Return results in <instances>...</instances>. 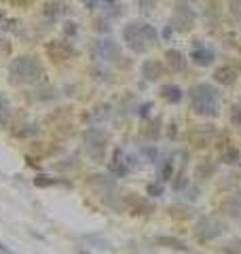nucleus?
Returning a JSON list of instances; mask_svg holds the SVG:
<instances>
[{
  "label": "nucleus",
  "mask_w": 241,
  "mask_h": 254,
  "mask_svg": "<svg viewBox=\"0 0 241 254\" xmlns=\"http://www.w3.org/2000/svg\"><path fill=\"white\" fill-rule=\"evenodd\" d=\"M150 108H152V104H144V106H140V117H148L150 114Z\"/></svg>",
  "instance_id": "obj_43"
},
{
  "label": "nucleus",
  "mask_w": 241,
  "mask_h": 254,
  "mask_svg": "<svg viewBox=\"0 0 241 254\" xmlns=\"http://www.w3.org/2000/svg\"><path fill=\"white\" fill-rule=\"evenodd\" d=\"M214 79H216V83H220V85H233L235 80H237V70L231 66V64H225V66H218L214 70Z\"/></svg>",
  "instance_id": "obj_13"
},
{
  "label": "nucleus",
  "mask_w": 241,
  "mask_h": 254,
  "mask_svg": "<svg viewBox=\"0 0 241 254\" xmlns=\"http://www.w3.org/2000/svg\"><path fill=\"white\" fill-rule=\"evenodd\" d=\"M96 30L97 32H110V26H108V19H106V17L96 19Z\"/></svg>",
  "instance_id": "obj_38"
},
{
  "label": "nucleus",
  "mask_w": 241,
  "mask_h": 254,
  "mask_svg": "<svg viewBox=\"0 0 241 254\" xmlns=\"http://www.w3.org/2000/svg\"><path fill=\"white\" fill-rule=\"evenodd\" d=\"M123 206H125L131 214H152V210H155V206H152L148 199H144L142 195H136V193L123 195Z\"/></svg>",
  "instance_id": "obj_9"
},
{
  "label": "nucleus",
  "mask_w": 241,
  "mask_h": 254,
  "mask_svg": "<svg viewBox=\"0 0 241 254\" xmlns=\"http://www.w3.org/2000/svg\"><path fill=\"white\" fill-rule=\"evenodd\" d=\"M186 176H184V170H180V174L176 176V180H174V190L176 193H180V190H184L186 189Z\"/></svg>",
  "instance_id": "obj_32"
},
{
  "label": "nucleus",
  "mask_w": 241,
  "mask_h": 254,
  "mask_svg": "<svg viewBox=\"0 0 241 254\" xmlns=\"http://www.w3.org/2000/svg\"><path fill=\"white\" fill-rule=\"evenodd\" d=\"M11 117V106H9V102H7V97H4L2 94H0V123H7Z\"/></svg>",
  "instance_id": "obj_27"
},
{
  "label": "nucleus",
  "mask_w": 241,
  "mask_h": 254,
  "mask_svg": "<svg viewBox=\"0 0 241 254\" xmlns=\"http://www.w3.org/2000/svg\"><path fill=\"white\" fill-rule=\"evenodd\" d=\"M76 32H79V28H76L74 21H66V24H64V34H66L68 38L76 36Z\"/></svg>",
  "instance_id": "obj_36"
},
{
  "label": "nucleus",
  "mask_w": 241,
  "mask_h": 254,
  "mask_svg": "<svg viewBox=\"0 0 241 254\" xmlns=\"http://www.w3.org/2000/svg\"><path fill=\"white\" fill-rule=\"evenodd\" d=\"M138 4H140V11H142V13H150V11L155 9L157 0H138Z\"/></svg>",
  "instance_id": "obj_35"
},
{
  "label": "nucleus",
  "mask_w": 241,
  "mask_h": 254,
  "mask_svg": "<svg viewBox=\"0 0 241 254\" xmlns=\"http://www.w3.org/2000/svg\"><path fill=\"white\" fill-rule=\"evenodd\" d=\"M0 254H13V252H11V250H9V248H7V246H4V244H2V241H0Z\"/></svg>",
  "instance_id": "obj_45"
},
{
  "label": "nucleus",
  "mask_w": 241,
  "mask_h": 254,
  "mask_svg": "<svg viewBox=\"0 0 241 254\" xmlns=\"http://www.w3.org/2000/svg\"><path fill=\"white\" fill-rule=\"evenodd\" d=\"M19 26H21L19 19H4V21H2V30H7V32L19 34Z\"/></svg>",
  "instance_id": "obj_31"
},
{
  "label": "nucleus",
  "mask_w": 241,
  "mask_h": 254,
  "mask_svg": "<svg viewBox=\"0 0 241 254\" xmlns=\"http://www.w3.org/2000/svg\"><path fill=\"white\" fill-rule=\"evenodd\" d=\"M189 95H191L193 111H195L199 117L214 119L220 114V95H218V91H216L214 85H209V83L193 85Z\"/></svg>",
  "instance_id": "obj_1"
},
{
  "label": "nucleus",
  "mask_w": 241,
  "mask_h": 254,
  "mask_svg": "<svg viewBox=\"0 0 241 254\" xmlns=\"http://www.w3.org/2000/svg\"><path fill=\"white\" fill-rule=\"evenodd\" d=\"M142 155H144V157L148 159V161H152V163L157 161V148H155V146H144V148H142Z\"/></svg>",
  "instance_id": "obj_37"
},
{
  "label": "nucleus",
  "mask_w": 241,
  "mask_h": 254,
  "mask_svg": "<svg viewBox=\"0 0 241 254\" xmlns=\"http://www.w3.org/2000/svg\"><path fill=\"white\" fill-rule=\"evenodd\" d=\"M34 134H38L36 125H26V129H19V136H34Z\"/></svg>",
  "instance_id": "obj_40"
},
{
  "label": "nucleus",
  "mask_w": 241,
  "mask_h": 254,
  "mask_svg": "<svg viewBox=\"0 0 241 254\" xmlns=\"http://www.w3.org/2000/svg\"><path fill=\"white\" fill-rule=\"evenodd\" d=\"M191 60L195 62L197 66L205 68V66H209V64L216 60V53H214V49L205 47L201 40H195V47H193V51H191Z\"/></svg>",
  "instance_id": "obj_10"
},
{
  "label": "nucleus",
  "mask_w": 241,
  "mask_h": 254,
  "mask_svg": "<svg viewBox=\"0 0 241 254\" xmlns=\"http://www.w3.org/2000/svg\"><path fill=\"white\" fill-rule=\"evenodd\" d=\"M34 184H36L38 189L57 187V184H62V187H70V182L64 180V178H53V176H47V174H38L36 178H34Z\"/></svg>",
  "instance_id": "obj_20"
},
{
  "label": "nucleus",
  "mask_w": 241,
  "mask_h": 254,
  "mask_svg": "<svg viewBox=\"0 0 241 254\" xmlns=\"http://www.w3.org/2000/svg\"><path fill=\"white\" fill-rule=\"evenodd\" d=\"M45 53L53 64H66L76 55V49L70 43H66V40L53 38L45 45Z\"/></svg>",
  "instance_id": "obj_5"
},
{
  "label": "nucleus",
  "mask_w": 241,
  "mask_h": 254,
  "mask_svg": "<svg viewBox=\"0 0 241 254\" xmlns=\"http://www.w3.org/2000/svg\"><path fill=\"white\" fill-rule=\"evenodd\" d=\"M108 170L112 172L116 178H123V176L129 174V167H127V163H125V153H123V148H114V151H112V157H110Z\"/></svg>",
  "instance_id": "obj_11"
},
{
  "label": "nucleus",
  "mask_w": 241,
  "mask_h": 254,
  "mask_svg": "<svg viewBox=\"0 0 241 254\" xmlns=\"http://www.w3.org/2000/svg\"><path fill=\"white\" fill-rule=\"evenodd\" d=\"M228 206H231V212H228V214H231L235 221L241 222V195H235V197L228 201Z\"/></svg>",
  "instance_id": "obj_26"
},
{
  "label": "nucleus",
  "mask_w": 241,
  "mask_h": 254,
  "mask_svg": "<svg viewBox=\"0 0 241 254\" xmlns=\"http://www.w3.org/2000/svg\"><path fill=\"white\" fill-rule=\"evenodd\" d=\"M142 77L146 80H150V83H155L163 77V64L159 60H146L142 64Z\"/></svg>",
  "instance_id": "obj_12"
},
{
  "label": "nucleus",
  "mask_w": 241,
  "mask_h": 254,
  "mask_svg": "<svg viewBox=\"0 0 241 254\" xmlns=\"http://www.w3.org/2000/svg\"><path fill=\"white\" fill-rule=\"evenodd\" d=\"M161 97L165 102H169V104H180L182 97H184V94H182V89L178 87V85L167 83V85H163V87H161Z\"/></svg>",
  "instance_id": "obj_16"
},
{
  "label": "nucleus",
  "mask_w": 241,
  "mask_h": 254,
  "mask_svg": "<svg viewBox=\"0 0 241 254\" xmlns=\"http://www.w3.org/2000/svg\"><path fill=\"white\" fill-rule=\"evenodd\" d=\"M222 233H225V224H222L220 221H216V218H211V216L199 218V222L195 227V235L203 241L216 239V238H220Z\"/></svg>",
  "instance_id": "obj_8"
},
{
  "label": "nucleus",
  "mask_w": 241,
  "mask_h": 254,
  "mask_svg": "<svg viewBox=\"0 0 241 254\" xmlns=\"http://www.w3.org/2000/svg\"><path fill=\"white\" fill-rule=\"evenodd\" d=\"M4 19H7V13H4V11H0V24H2Z\"/></svg>",
  "instance_id": "obj_48"
},
{
  "label": "nucleus",
  "mask_w": 241,
  "mask_h": 254,
  "mask_svg": "<svg viewBox=\"0 0 241 254\" xmlns=\"http://www.w3.org/2000/svg\"><path fill=\"white\" fill-rule=\"evenodd\" d=\"M228 11H231L233 19L241 24V0H228Z\"/></svg>",
  "instance_id": "obj_29"
},
{
  "label": "nucleus",
  "mask_w": 241,
  "mask_h": 254,
  "mask_svg": "<svg viewBox=\"0 0 241 254\" xmlns=\"http://www.w3.org/2000/svg\"><path fill=\"white\" fill-rule=\"evenodd\" d=\"M195 21H197V13L193 11L191 4L178 2V7H176V11H174V17H172V28L174 30L189 32V30L195 28Z\"/></svg>",
  "instance_id": "obj_6"
},
{
  "label": "nucleus",
  "mask_w": 241,
  "mask_h": 254,
  "mask_svg": "<svg viewBox=\"0 0 241 254\" xmlns=\"http://www.w3.org/2000/svg\"><path fill=\"white\" fill-rule=\"evenodd\" d=\"M209 174H211V165H203L197 170V176H201V178H208Z\"/></svg>",
  "instance_id": "obj_42"
},
{
  "label": "nucleus",
  "mask_w": 241,
  "mask_h": 254,
  "mask_svg": "<svg viewBox=\"0 0 241 254\" xmlns=\"http://www.w3.org/2000/svg\"><path fill=\"white\" fill-rule=\"evenodd\" d=\"M222 254H241V241H231V244H226Z\"/></svg>",
  "instance_id": "obj_34"
},
{
  "label": "nucleus",
  "mask_w": 241,
  "mask_h": 254,
  "mask_svg": "<svg viewBox=\"0 0 241 254\" xmlns=\"http://www.w3.org/2000/svg\"><path fill=\"white\" fill-rule=\"evenodd\" d=\"M157 244H159V246H165V248H172V250L189 252V246H186L182 239H178V238H172V235H159V238H157Z\"/></svg>",
  "instance_id": "obj_19"
},
{
  "label": "nucleus",
  "mask_w": 241,
  "mask_h": 254,
  "mask_svg": "<svg viewBox=\"0 0 241 254\" xmlns=\"http://www.w3.org/2000/svg\"><path fill=\"white\" fill-rule=\"evenodd\" d=\"M108 117H110V106H108V104H99V106H96L91 111L89 121H91V123H102V121L108 119Z\"/></svg>",
  "instance_id": "obj_21"
},
{
  "label": "nucleus",
  "mask_w": 241,
  "mask_h": 254,
  "mask_svg": "<svg viewBox=\"0 0 241 254\" xmlns=\"http://www.w3.org/2000/svg\"><path fill=\"white\" fill-rule=\"evenodd\" d=\"M193 138H195V146H208V144H211V140L216 138V131L211 129V125H205L199 131H195Z\"/></svg>",
  "instance_id": "obj_18"
},
{
  "label": "nucleus",
  "mask_w": 241,
  "mask_h": 254,
  "mask_svg": "<svg viewBox=\"0 0 241 254\" xmlns=\"http://www.w3.org/2000/svg\"><path fill=\"white\" fill-rule=\"evenodd\" d=\"M85 4H87V7H89V9H96L97 0H85Z\"/></svg>",
  "instance_id": "obj_47"
},
{
  "label": "nucleus",
  "mask_w": 241,
  "mask_h": 254,
  "mask_svg": "<svg viewBox=\"0 0 241 254\" xmlns=\"http://www.w3.org/2000/svg\"><path fill=\"white\" fill-rule=\"evenodd\" d=\"M55 87H51V85H40V87L34 91V97L36 100H40V102H47V100H53L55 97Z\"/></svg>",
  "instance_id": "obj_23"
},
{
  "label": "nucleus",
  "mask_w": 241,
  "mask_h": 254,
  "mask_svg": "<svg viewBox=\"0 0 241 254\" xmlns=\"http://www.w3.org/2000/svg\"><path fill=\"white\" fill-rule=\"evenodd\" d=\"M11 2L19 4V7H28V4H32V0H11Z\"/></svg>",
  "instance_id": "obj_44"
},
{
  "label": "nucleus",
  "mask_w": 241,
  "mask_h": 254,
  "mask_svg": "<svg viewBox=\"0 0 241 254\" xmlns=\"http://www.w3.org/2000/svg\"><path fill=\"white\" fill-rule=\"evenodd\" d=\"M174 178V159H165V163L159 167V182H167Z\"/></svg>",
  "instance_id": "obj_22"
},
{
  "label": "nucleus",
  "mask_w": 241,
  "mask_h": 254,
  "mask_svg": "<svg viewBox=\"0 0 241 254\" xmlns=\"http://www.w3.org/2000/svg\"><path fill=\"white\" fill-rule=\"evenodd\" d=\"M203 13H205V17H208V21H209V24H214V21H216V19H218V17H220V11H218V2L214 4V0H209V7L205 9Z\"/></svg>",
  "instance_id": "obj_28"
},
{
  "label": "nucleus",
  "mask_w": 241,
  "mask_h": 254,
  "mask_svg": "<svg viewBox=\"0 0 241 254\" xmlns=\"http://www.w3.org/2000/svg\"><path fill=\"white\" fill-rule=\"evenodd\" d=\"M159 134H161V121L159 119L148 121V125H146V129H144V136L148 138V140H157Z\"/></svg>",
  "instance_id": "obj_25"
},
{
  "label": "nucleus",
  "mask_w": 241,
  "mask_h": 254,
  "mask_svg": "<svg viewBox=\"0 0 241 254\" xmlns=\"http://www.w3.org/2000/svg\"><path fill=\"white\" fill-rule=\"evenodd\" d=\"M231 123L241 127V104H233V108H231Z\"/></svg>",
  "instance_id": "obj_33"
},
{
  "label": "nucleus",
  "mask_w": 241,
  "mask_h": 254,
  "mask_svg": "<svg viewBox=\"0 0 241 254\" xmlns=\"http://www.w3.org/2000/svg\"><path fill=\"white\" fill-rule=\"evenodd\" d=\"M165 64L174 72H182L186 68V57L182 55V51H178V49H167L165 51Z\"/></svg>",
  "instance_id": "obj_15"
},
{
  "label": "nucleus",
  "mask_w": 241,
  "mask_h": 254,
  "mask_svg": "<svg viewBox=\"0 0 241 254\" xmlns=\"http://www.w3.org/2000/svg\"><path fill=\"white\" fill-rule=\"evenodd\" d=\"M123 38H125L127 47L133 51V53H144L150 47H155L159 34L150 24H144V21H129V24L123 28Z\"/></svg>",
  "instance_id": "obj_3"
},
{
  "label": "nucleus",
  "mask_w": 241,
  "mask_h": 254,
  "mask_svg": "<svg viewBox=\"0 0 241 254\" xmlns=\"http://www.w3.org/2000/svg\"><path fill=\"white\" fill-rule=\"evenodd\" d=\"M102 15L106 19H119L125 15V4L119 0H104L102 2Z\"/></svg>",
  "instance_id": "obj_14"
},
{
  "label": "nucleus",
  "mask_w": 241,
  "mask_h": 254,
  "mask_svg": "<svg viewBox=\"0 0 241 254\" xmlns=\"http://www.w3.org/2000/svg\"><path fill=\"white\" fill-rule=\"evenodd\" d=\"M9 77L15 85H36L45 80V68L34 55H19L11 62Z\"/></svg>",
  "instance_id": "obj_2"
},
{
  "label": "nucleus",
  "mask_w": 241,
  "mask_h": 254,
  "mask_svg": "<svg viewBox=\"0 0 241 254\" xmlns=\"http://www.w3.org/2000/svg\"><path fill=\"white\" fill-rule=\"evenodd\" d=\"M93 77H96L97 80H110V74L104 72V70H99V68H93Z\"/></svg>",
  "instance_id": "obj_41"
},
{
  "label": "nucleus",
  "mask_w": 241,
  "mask_h": 254,
  "mask_svg": "<svg viewBox=\"0 0 241 254\" xmlns=\"http://www.w3.org/2000/svg\"><path fill=\"white\" fill-rule=\"evenodd\" d=\"M146 193H148L150 197H161L163 195V182H150L148 187H146Z\"/></svg>",
  "instance_id": "obj_30"
},
{
  "label": "nucleus",
  "mask_w": 241,
  "mask_h": 254,
  "mask_svg": "<svg viewBox=\"0 0 241 254\" xmlns=\"http://www.w3.org/2000/svg\"><path fill=\"white\" fill-rule=\"evenodd\" d=\"M76 254H89V252H87V250H79V252H76Z\"/></svg>",
  "instance_id": "obj_49"
},
{
  "label": "nucleus",
  "mask_w": 241,
  "mask_h": 254,
  "mask_svg": "<svg viewBox=\"0 0 241 254\" xmlns=\"http://www.w3.org/2000/svg\"><path fill=\"white\" fill-rule=\"evenodd\" d=\"M62 13H64V7H60L57 2H49V4H45V9H43V15H45L49 21H55Z\"/></svg>",
  "instance_id": "obj_24"
},
{
  "label": "nucleus",
  "mask_w": 241,
  "mask_h": 254,
  "mask_svg": "<svg viewBox=\"0 0 241 254\" xmlns=\"http://www.w3.org/2000/svg\"><path fill=\"white\" fill-rule=\"evenodd\" d=\"M220 161L222 163H228V165H239L241 163V153L239 148H235L233 144H226L220 153Z\"/></svg>",
  "instance_id": "obj_17"
},
{
  "label": "nucleus",
  "mask_w": 241,
  "mask_h": 254,
  "mask_svg": "<svg viewBox=\"0 0 241 254\" xmlns=\"http://www.w3.org/2000/svg\"><path fill=\"white\" fill-rule=\"evenodd\" d=\"M93 57L102 62H116L121 57V47L112 38H97L93 43Z\"/></svg>",
  "instance_id": "obj_7"
},
{
  "label": "nucleus",
  "mask_w": 241,
  "mask_h": 254,
  "mask_svg": "<svg viewBox=\"0 0 241 254\" xmlns=\"http://www.w3.org/2000/svg\"><path fill=\"white\" fill-rule=\"evenodd\" d=\"M108 134H106L104 129H99V127H89V129L85 131L83 136V142H85V151L87 155L97 161V163H102L104 157H106V146H108Z\"/></svg>",
  "instance_id": "obj_4"
},
{
  "label": "nucleus",
  "mask_w": 241,
  "mask_h": 254,
  "mask_svg": "<svg viewBox=\"0 0 241 254\" xmlns=\"http://www.w3.org/2000/svg\"><path fill=\"white\" fill-rule=\"evenodd\" d=\"M172 30H174L172 26H169V28H165V30H163V38H169V36H172Z\"/></svg>",
  "instance_id": "obj_46"
},
{
  "label": "nucleus",
  "mask_w": 241,
  "mask_h": 254,
  "mask_svg": "<svg viewBox=\"0 0 241 254\" xmlns=\"http://www.w3.org/2000/svg\"><path fill=\"white\" fill-rule=\"evenodd\" d=\"M0 51H2V53H9L11 51V43L4 34H0Z\"/></svg>",
  "instance_id": "obj_39"
}]
</instances>
